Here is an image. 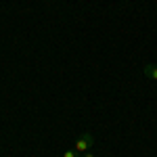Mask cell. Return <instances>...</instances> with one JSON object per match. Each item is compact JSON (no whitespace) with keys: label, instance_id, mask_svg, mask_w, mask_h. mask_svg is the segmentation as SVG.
I'll use <instances>...</instances> for the list:
<instances>
[{"label":"cell","instance_id":"6da1fadb","mask_svg":"<svg viewBox=\"0 0 157 157\" xmlns=\"http://www.w3.org/2000/svg\"><path fill=\"white\" fill-rule=\"evenodd\" d=\"M92 145H94V136H92V134H82V136L75 140L73 149H75L78 153H86V151H90Z\"/></svg>","mask_w":157,"mask_h":157},{"label":"cell","instance_id":"7a4b0ae2","mask_svg":"<svg viewBox=\"0 0 157 157\" xmlns=\"http://www.w3.org/2000/svg\"><path fill=\"white\" fill-rule=\"evenodd\" d=\"M145 75L157 82V65H153V63H147V65H145Z\"/></svg>","mask_w":157,"mask_h":157},{"label":"cell","instance_id":"3957f363","mask_svg":"<svg viewBox=\"0 0 157 157\" xmlns=\"http://www.w3.org/2000/svg\"><path fill=\"white\" fill-rule=\"evenodd\" d=\"M63 157H80V153H78L75 149H67V151L63 153Z\"/></svg>","mask_w":157,"mask_h":157},{"label":"cell","instance_id":"277c9868","mask_svg":"<svg viewBox=\"0 0 157 157\" xmlns=\"http://www.w3.org/2000/svg\"><path fill=\"white\" fill-rule=\"evenodd\" d=\"M82 157H94V155H92L90 151H86V153H82Z\"/></svg>","mask_w":157,"mask_h":157}]
</instances>
